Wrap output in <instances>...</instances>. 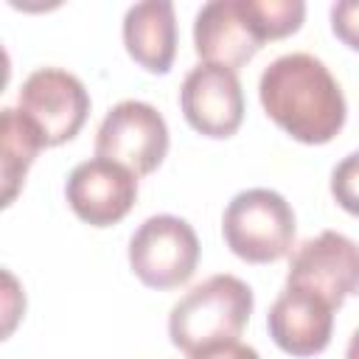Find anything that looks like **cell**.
I'll list each match as a JSON object with an SVG mask.
<instances>
[{
  "mask_svg": "<svg viewBox=\"0 0 359 359\" xmlns=\"http://www.w3.org/2000/svg\"><path fill=\"white\" fill-rule=\"evenodd\" d=\"M258 95L266 115L300 143H328L345 126L342 87L311 53H283L269 62L261 73Z\"/></svg>",
  "mask_w": 359,
  "mask_h": 359,
  "instance_id": "obj_1",
  "label": "cell"
},
{
  "mask_svg": "<svg viewBox=\"0 0 359 359\" xmlns=\"http://www.w3.org/2000/svg\"><path fill=\"white\" fill-rule=\"evenodd\" d=\"M345 359H359V328L353 331L351 342H348V351H345Z\"/></svg>",
  "mask_w": 359,
  "mask_h": 359,
  "instance_id": "obj_18",
  "label": "cell"
},
{
  "mask_svg": "<svg viewBox=\"0 0 359 359\" xmlns=\"http://www.w3.org/2000/svg\"><path fill=\"white\" fill-rule=\"evenodd\" d=\"M252 314V289L236 275H213L185 292L168 314L171 342L194 356L210 345L241 337Z\"/></svg>",
  "mask_w": 359,
  "mask_h": 359,
  "instance_id": "obj_2",
  "label": "cell"
},
{
  "mask_svg": "<svg viewBox=\"0 0 359 359\" xmlns=\"http://www.w3.org/2000/svg\"><path fill=\"white\" fill-rule=\"evenodd\" d=\"M20 109L34 121L45 146H59L79 135L90 115L84 84L62 67H39L20 87Z\"/></svg>",
  "mask_w": 359,
  "mask_h": 359,
  "instance_id": "obj_7",
  "label": "cell"
},
{
  "mask_svg": "<svg viewBox=\"0 0 359 359\" xmlns=\"http://www.w3.org/2000/svg\"><path fill=\"white\" fill-rule=\"evenodd\" d=\"M123 45L149 73H168L177 56V20L168 0H146L123 17Z\"/></svg>",
  "mask_w": 359,
  "mask_h": 359,
  "instance_id": "obj_12",
  "label": "cell"
},
{
  "mask_svg": "<svg viewBox=\"0 0 359 359\" xmlns=\"http://www.w3.org/2000/svg\"><path fill=\"white\" fill-rule=\"evenodd\" d=\"M65 196L81 222L93 227H109L132 210L137 199V177L112 160L93 157L70 171Z\"/></svg>",
  "mask_w": 359,
  "mask_h": 359,
  "instance_id": "obj_9",
  "label": "cell"
},
{
  "mask_svg": "<svg viewBox=\"0 0 359 359\" xmlns=\"http://www.w3.org/2000/svg\"><path fill=\"white\" fill-rule=\"evenodd\" d=\"M196 264L199 238L180 216H149L129 238V266L151 289H177L188 283Z\"/></svg>",
  "mask_w": 359,
  "mask_h": 359,
  "instance_id": "obj_4",
  "label": "cell"
},
{
  "mask_svg": "<svg viewBox=\"0 0 359 359\" xmlns=\"http://www.w3.org/2000/svg\"><path fill=\"white\" fill-rule=\"evenodd\" d=\"M286 286L323 297L331 309H339L359 292V244L337 230L303 241L289 261Z\"/></svg>",
  "mask_w": 359,
  "mask_h": 359,
  "instance_id": "obj_6",
  "label": "cell"
},
{
  "mask_svg": "<svg viewBox=\"0 0 359 359\" xmlns=\"http://www.w3.org/2000/svg\"><path fill=\"white\" fill-rule=\"evenodd\" d=\"M194 48L208 65L238 70L258 53L261 39L241 8V0H210L196 11Z\"/></svg>",
  "mask_w": 359,
  "mask_h": 359,
  "instance_id": "obj_11",
  "label": "cell"
},
{
  "mask_svg": "<svg viewBox=\"0 0 359 359\" xmlns=\"http://www.w3.org/2000/svg\"><path fill=\"white\" fill-rule=\"evenodd\" d=\"M241 8L261 42L294 34L306 17L303 0H241Z\"/></svg>",
  "mask_w": 359,
  "mask_h": 359,
  "instance_id": "obj_14",
  "label": "cell"
},
{
  "mask_svg": "<svg viewBox=\"0 0 359 359\" xmlns=\"http://www.w3.org/2000/svg\"><path fill=\"white\" fill-rule=\"evenodd\" d=\"M275 345L292 356H314L328 348L334 331V309L303 289L286 286L266 314Z\"/></svg>",
  "mask_w": 359,
  "mask_h": 359,
  "instance_id": "obj_10",
  "label": "cell"
},
{
  "mask_svg": "<svg viewBox=\"0 0 359 359\" xmlns=\"http://www.w3.org/2000/svg\"><path fill=\"white\" fill-rule=\"evenodd\" d=\"M331 28L337 39L359 50V0H339L331 6Z\"/></svg>",
  "mask_w": 359,
  "mask_h": 359,
  "instance_id": "obj_16",
  "label": "cell"
},
{
  "mask_svg": "<svg viewBox=\"0 0 359 359\" xmlns=\"http://www.w3.org/2000/svg\"><path fill=\"white\" fill-rule=\"evenodd\" d=\"M168 151V126L163 115L146 101L115 104L95 135V157L112 160L135 177L151 174Z\"/></svg>",
  "mask_w": 359,
  "mask_h": 359,
  "instance_id": "obj_5",
  "label": "cell"
},
{
  "mask_svg": "<svg viewBox=\"0 0 359 359\" xmlns=\"http://www.w3.org/2000/svg\"><path fill=\"white\" fill-rule=\"evenodd\" d=\"M222 233L233 255L250 264H272L292 252V205L269 188H247L230 199L222 216Z\"/></svg>",
  "mask_w": 359,
  "mask_h": 359,
  "instance_id": "obj_3",
  "label": "cell"
},
{
  "mask_svg": "<svg viewBox=\"0 0 359 359\" xmlns=\"http://www.w3.org/2000/svg\"><path fill=\"white\" fill-rule=\"evenodd\" d=\"M331 194L337 205L359 216V151H351L331 171Z\"/></svg>",
  "mask_w": 359,
  "mask_h": 359,
  "instance_id": "obj_15",
  "label": "cell"
},
{
  "mask_svg": "<svg viewBox=\"0 0 359 359\" xmlns=\"http://www.w3.org/2000/svg\"><path fill=\"white\" fill-rule=\"evenodd\" d=\"M0 163H3V205H11L17 191L25 182V174L36 154L45 149V137L34 126V121L14 107L3 109L0 118Z\"/></svg>",
  "mask_w": 359,
  "mask_h": 359,
  "instance_id": "obj_13",
  "label": "cell"
},
{
  "mask_svg": "<svg viewBox=\"0 0 359 359\" xmlns=\"http://www.w3.org/2000/svg\"><path fill=\"white\" fill-rule=\"evenodd\" d=\"M188 359H261V356H258L255 348H250V345L233 339V342L210 345V348H205V351H199V353H194V356H188Z\"/></svg>",
  "mask_w": 359,
  "mask_h": 359,
  "instance_id": "obj_17",
  "label": "cell"
},
{
  "mask_svg": "<svg viewBox=\"0 0 359 359\" xmlns=\"http://www.w3.org/2000/svg\"><path fill=\"white\" fill-rule=\"evenodd\" d=\"M185 121L205 137H230L244 121V93L236 70L219 65H196L180 87Z\"/></svg>",
  "mask_w": 359,
  "mask_h": 359,
  "instance_id": "obj_8",
  "label": "cell"
}]
</instances>
